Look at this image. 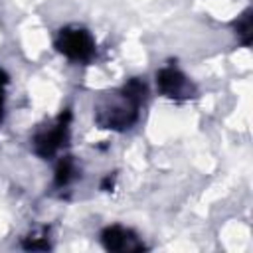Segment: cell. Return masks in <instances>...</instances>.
<instances>
[{
	"label": "cell",
	"mask_w": 253,
	"mask_h": 253,
	"mask_svg": "<svg viewBox=\"0 0 253 253\" xmlns=\"http://www.w3.org/2000/svg\"><path fill=\"white\" fill-rule=\"evenodd\" d=\"M55 47L61 55H65L71 61L87 63L95 57V40L89 34V30L81 26H65L57 32Z\"/></svg>",
	"instance_id": "cell-2"
},
{
	"label": "cell",
	"mask_w": 253,
	"mask_h": 253,
	"mask_svg": "<svg viewBox=\"0 0 253 253\" xmlns=\"http://www.w3.org/2000/svg\"><path fill=\"white\" fill-rule=\"evenodd\" d=\"M156 87L164 97L182 101V99H190L194 97V85L190 83V79L176 67V65H164L158 73H156Z\"/></svg>",
	"instance_id": "cell-4"
},
{
	"label": "cell",
	"mask_w": 253,
	"mask_h": 253,
	"mask_svg": "<svg viewBox=\"0 0 253 253\" xmlns=\"http://www.w3.org/2000/svg\"><path fill=\"white\" fill-rule=\"evenodd\" d=\"M75 176H77V166L71 160V156L61 158L57 168H55V186L57 188H65L75 180Z\"/></svg>",
	"instance_id": "cell-6"
},
{
	"label": "cell",
	"mask_w": 253,
	"mask_h": 253,
	"mask_svg": "<svg viewBox=\"0 0 253 253\" xmlns=\"http://www.w3.org/2000/svg\"><path fill=\"white\" fill-rule=\"evenodd\" d=\"M6 83H8V79H6L4 71L0 69V121H2V109H4V89H6Z\"/></svg>",
	"instance_id": "cell-7"
},
{
	"label": "cell",
	"mask_w": 253,
	"mask_h": 253,
	"mask_svg": "<svg viewBox=\"0 0 253 253\" xmlns=\"http://www.w3.org/2000/svg\"><path fill=\"white\" fill-rule=\"evenodd\" d=\"M69 119L71 113L65 111L61 113L53 123H49L47 126H42L36 134H34V152L42 158H51L55 156V152L65 144L67 134H69Z\"/></svg>",
	"instance_id": "cell-3"
},
{
	"label": "cell",
	"mask_w": 253,
	"mask_h": 253,
	"mask_svg": "<svg viewBox=\"0 0 253 253\" xmlns=\"http://www.w3.org/2000/svg\"><path fill=\"white\" fill-rule=\"evenodd\" d=\"M101 243L109 251H138L142 249V243L138 237L123 225H109L101 233Z\"/></svg>",
	"instance_id": "cell-5"
},
{
	"label": "cell",
	"mask_w": 253,
	"mask_h": 253,
	"mask_svg": "<svg viewBox=\"0 0 253 253\" xmlns=\"http://www.w3.org/2000/svg\"><path fill=\"white\" fill-rule=\"evenodd\" d=\"M146 93H148L146 83L136 77L126 81L117 91L107 93L95 109L97 125L101 128H111V130L130 128L138 119V111L146 99Z\"/></svg>",
	"instance_id": "cell-1"
}]
</instances>
